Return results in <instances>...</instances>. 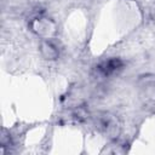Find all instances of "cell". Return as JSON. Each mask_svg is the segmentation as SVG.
Returning <instances> with one entry per match:
<instances>
[{"label":"cell","instance_id":"obj_1","mask_svg":"<svg viewBox=\"0 0 155 155\" xmlns=\"http://www.w3.org/2000/svg\"><path fill=\"white\" fill-rule=\"evenodd\" d=\"M120 65H121V62H120L119 59H110V61H108V62L101 64V65L97 68V70H98L103 76H108V75L113 74Z\"/></svg>","mask_w":155,"mask_h":155},{"label":"cell","instance_id":"obj_2","mask_svg":"<svg viewBox=\"0 0 155 155\" xmlns=\"http://www.w3.org/2000/svg\"><path fill=\"white\" fill-rule=\"evenodd\" d=\"M40 51L46 59H54L58 57V50L50 41H42L40 46Z\"/></svg>","mask_w":155,"mask_h":155}]
</instances>
